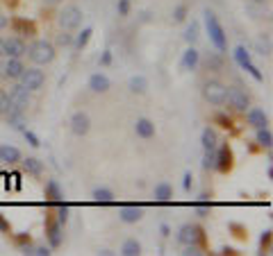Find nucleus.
Returning a JSON list of instances; mask_svg holds the SVG:
<instances>
[{
    "label": "nucleus",
    "instance_id": "nucleus-1",
    "mask_svg": "<svg viewBox=\"0 0 273 256\" xmlns=\"http://www.w3.org/2000/svg\"><path fill=\"white\" fill-rule=\"evenodd\" d=\"M205 25H207V34H210V41L214 43V48L219 50V53H226L228 50V39H226V32H223V25L219 23L216 18V14L205 12Z\"/></svg>",
    "mask_w": 273,
    "mask_h": 256
},
{
    "label": "nucleus",
    "instance_id": "nucleus-2",
    "mask_svg": "<svg viewBox=\"0 0 273 256\" xmlns=\"http://www.w3.org/2000/svg\"><path fill=\"white\" fill-rule=\"evenodd\" d=\"M27 55H30V59L34 61L37 66H46L55 59V55H57V48L46 39H39L34 41L32 46L27 48Z\"/></svg>",
    "mask_w": 273,
    "mask_h": 256
},
{
    "label": "nucleus",
    "instance_id": "nucleus-3",
    "mask_svg": "<svg viewBox=\"0 0 273 256\" xmlns=\"http://www.w3.org/2000/svg\"><path fill=\"white\" fill-rule=\"evenodd\" d=\"M178 243L185 245H196V247H205V229L200 224H182L178 229Z\"/></svg>",
    "mask_w": 273,
    "mask_h": 256
},
{
    "label": "nucleus",
    "instance_id": "nucleus-4",
    "mask_svg": "<svg viewBox=\"0 0 273 256\" xmlns=\"http://www.w3.org/2000/svg\"><path fill=\"white\" fill-rule=\"evenodd\" d=\"M214 157H216V161H214V170H219L221 175H230L234 168V152L232 147L228 143L223 145H216V150H214Z\"/></svg>",
    "mask_w": 273,
    "mask_h": 256
},
{
    "label": "nucleus",
    "instance_id": "nucleus-5",
    "mask_svg": "<svg viewBox=\"0 0 273 256\" xmlns=\"http://www.w3.org/2000/svg\"><path fill=\"white\" fill-rule=\"evenodd\" d=\"M226 93H228V86L221 84L219 79H210V82L203 84V98H205V102H210L214 107L226 105Z\"/></svg>",
    "mask_w": 273,
    "mask_h": 256
},
{
    "label": "nucleus",
    "instance_id": "nucleus-6",
    "mask_svg": "<svg viewBox=\"0 0 273 256\" xmlns=\"http://www.w3.org/2000/svg\"><path fill=\"white\" fill-rule=\"evenodd\" d=\"M226 105L230 107L232 111L246 113L248 109H251V98H248V93H246V91H241L239 86H228Z\"/></svg>",
    "mask_w": 273,
    "mask_h": 256
},
{
    "label": "nucleus",
    "instance_id": "nucleus-7",
    "mask_svg": "<svg viewBox=\"0 0 273 256\" xmlns=\"http://www.w3.org/2000/svg\"><path fill=\"white\" fill-rule=\"evenodd\" d=\"M57 23H60V27H62V30H66V32L75 30V27H80V23H82V9H80V7H75V5H66L60 12V16H57Z\"/></svg>",
    "mask_w": 273,
    "mask_h": 256
},
{
    "label": "nucleus",
    "instance_id": "nucleus-8",
    "mask_svg": "<svg viewBox=\"0 0 273 256\" xmlns=\"http://www.w3.org/2000/svg\"><path fill=\"white\" fill-rule=\"evenodd\" d=\"M19 82L25 86L30 93L39 91L41 86L46 84V73L41 71L39 66H32V68H25V71H23V75L19 77Z\"/></svg>",
    "mask_w": 273,
    "mask_h": 256
},
{
    "label": "nucleus",
    "instance_id": "nucleus-9",
    "mask_svg": "<svg viewBox=\"0 0 273 256\" xmlns=\"http://www.w3.org/2000/svg\"><path fill=\"white\" fill-rule=\"evenodd\" d=\"M46 238H48V247L57 250L64 243V224H60L53 218V213H48L46 218Z\"/></svg>",
    "mask_w": 273,
    "mask_h": 256
},
{
    "label": "nucleus",
    "instance_id": "nucleus-10",
    "mask_svg": "<svg viewBox=\"0 0 273 256\" xmlns=\"http://www.w3.org/2000/svg\"><path fill=\"white\" fill-rule=\"evenodd\" d=\"M7 98H9V107L12 109H19V111H25L27 107H30V91H27L25 86L21 84H14L7 93Z\"/></svg>",
    "mask_w": 273,
    "mask_h": 256
},
{
    "label": "nucleus",
    "instance_id": "nucleus-11",
    "mask_svg": "<svg viewBox=\"0 0 273 256\" xmlns=\"http://www.w3.org/2000/svg\"><path fill=\"white\" fill-rule=\"evenodd\" d=\"M68 125H71V131L75 136H87L89 129H91V118H89L87 111H75L68 120Z\"/></svg>",
    "mask_w": 273,
    "mask_h": 256
},
{
    "label": "nucleus",
    "instance_id": "nucleus-12",
    "mask_svg": "<svg viewBox=\"0 0 273 256\" xmlns=\"http://www.w3.org/2000/svg\"><path fill=\"white\" fill-rule=\"evenodd\" d=\"M9 25H12L14 34L16 37H21V39H30V37H34L37 34V25H34V20H27V18H21V16H16V18L9 20Z\"/></svg>",
    "mask_w": 273,
    "mask_h": 256
},
{
    "label": "nucleus",
    "instance_id": "nucleus-13",
    "mask_svg": "<svg viewBox=\"0 0 273 256\" xmlns=\"http://www.w3.org/2000/svg\"><path fill=\"white\" fill-rule=\"evenodd\" d=\"M246 123H248V127H253V129H262V127H269V116L264 113V109L251 107L246 111Z\"/></svg>",
    "mask_w": 273,
    "mask_h": 256
},
{
    "label": "nucleus",
    "instance_id": "nucleus-14",
    "mask_svg": "<svg viewBox=\"0 0 273 256\" xmlns=\"http://www.w3.org/2000/svg\"><path fill=\"white\" fill-rule=\"evenodd\" d=\"M5 50H7V57H19L21 59L27 53V46L21 37H9V39H5Z\"/></svg>",
    "mask_w": 273,
    "mask_h": 256
},
{
    "label": "nucleus",
    "instance_id": "nucleus-15",
    "mask_svg": "<svg viewBox=\"0 0 273 256\" xmlns=\"http://www.w3.org/2000/svg\"><path fill=\"white\" fill-rule=\"evenodd\" d=\"M23 71H25V66L19 57H7L5 66H2V73H5L7 79H19L23 75Z\"/></svg>",
    "mask_w": 273,
    "mask_h": 256
},
{
    "label": "nucleus",
    "instance_id": "nucleus-16",
    "mask_svg": "<svg viewBox=\"0 0 273 256\" xmlns=\"http://www.w3.org/2000/svg\"><path fill=\"white\" fill-rule=\"evenodd\" d=\"M21 154L19 147H14V145H0V164H7V165H16L21 164Z\"/></svg>",
    "mask_w": 273,
    "mask_h": 256
},
{
    "label": "nucleus",
    "instance_id": "nucleus-17",
    "mask_svg": "<svg viewBox=\"0 0 273 256\" xmlns=\"http://www.w3.org/2000/svg\"><path fill=\"white\" fill-rule=\"evenodd\" d=\"M89 89H91L93 93H107L112 89V82H109V77L103 75V73H93L91 77H89Z\"/></svg>",
    "mask_w": 273,
    "mask_h": 256
},
{
    "label": "nucleus",
    "instance_id": "nucleus-18",
    "mask_svg": "<svg viewBox=\"0 0 273 256\" xmlns=\"http://www.w3.org/2000/svg\"><path fill=\"white\" fill-rule=\"evenodd\" d=\"M134 131H137L139 138H153L155 136V123L150 118H137Z\"/></svg>",
    "mask_w": 273,
    "mask_h": 256
},
{
    "label": "nucleus",
    "instance_id": "nucleus-19",
    "mask_svg": "<svg viewBox=\"0 0 273 256\" xmlns=\"http://www.w3.org/2000/svg\"><path fill=\"white\" fill-rule=\"evenodd\" d=\"M62 200H64V193H62L60 184H57L55 179H48L46 182V202L53 206V204L62 202Z\"/></svg>",
    "mask_w": 273,
    "mask_h": 256
},
{
    "label": "nucleus",
    "instance_id": "nucleus-20",
    "mask_svg": "<svg viewBox=\"0 0 273 256\" xmlns=\"http://www.w3.org/2000/svg\"><path fill=\"white\" fill-rule=\"evenodd\" d=\"M121 220L126 224H134V222H139L141 218H144V211H141V206H123L121 209Z\"/></svg>",
    "mask_w": 273,
    "mask_h": 256
},
{
    "label": "nucleus",
    "instance_id": "nucleus-21",
    "mask_svg": "<svg viewBox=\"0 0 273 256\" xmlns=\"http://www.w3.org/2000/svg\"><path fill=\"white\" fill-rule=\"evenodd\" d=\"M200 64V53L196 48H187L185 55H182V68L185 71H196V66Z\"/></svg>",
    "mask_w": 273,
    "mask_h": 256
},
{
    "label": "nucleus",
    "instance_id": "nucleus-22",
    "mask_svg": "<svg viewBox=\"0 0 273 256\" xmlns=\"http://www.w3.org/2000/svg\"><path fill=\"white\" fill-rule=\"evenodd\" d=\"M21 164H23V170H25L27 175H32V177H41V175H43V164H41L37 157L21 159Z\"/></svg>",
    "mask_w": 273,
    "mask_h": 256
},
{
    "label": "nucleus",
    "instance_id": "nucleus-23",
    "mask_svg": "<svg viewBox=\"0 0 273 256\" xmlns=\"http://www.w3.org/2000/svg\"><path fill=\"white\" fill-rule=\"evenodd\" d=\"M200 143H203V150H216L219 145V134L214 127H205L203 129V136H200Z\"/></svg>",
    "mask_w": 273,
    "mask_h": 256
},
{
    "label": "nucleus",
    "instance_id": "nucleus-24",
    "mask_svg": "<svg viewBox=\"0 0 273 256\" xmlns=\"http://www.w3.org/2000/svg\"><path fill=\"white\" fill-rule=\"evenodd\" d=\"M5 116H7V125H12L14 129H19V131L25 129V111H19V109H9Z\"/></svg>",
    "mask_w": 273,
    "mask_h": 256
},
{
    "label": "nucleus",
    "instance_id": "nucleus-25",
    "mask_svg": "<svg viewBox=\"0 0 273 256\" xmlns=\"http://www.w3.org/2000/svg\"><path fill=\"white\" fill-rule=\"evenodd\" d=\"M255 143H257V147H260V150H271V145H273V134H271V129H269V127H262V129H257Z\"/></svg>",
    "mask_w": 273,
    "mask_h": 256
},
{
    "label": "nucleus",
    "instance_id": "nucleus-26",
    "mask_svg": "<svg viewBox=\"0 0 273 256\" xmlns=\"http://www.w3.org/2000/svg\"><path fill=\"white\" fill-rule=\"evenodd\" d=\"M127 86H130V91L132 93H146L148 91V79L144 77V75H132L130 77V82H127Z\"/></svg>",
    "mask_w": 273,
    "mask_h": 256
},
{
    "label": "nucleus",
    "instance_id": "nucleus-27",
    "mask_svg": "<svg viewBox=\"0 0 273 256\" xmlns=\"http://www.w3.org/2000/svg\"><path fill=\"white\" fill-rule=\"evenodd\" d=\"M173 200V188L168 184H157L155 186V202H171Z\"/></svg>",
    "mask_w": 273,
    "mask_h": 256
},
{
    "label": "nucleus",
    "instance_id": "nucleus-28",
    "mask_svg": "<svg viewBox=\"0 0 273 256\" xmlns=\"http://www.w3.org/2000/svg\"><path fill=\"white\" fill-rule=\"evenodd\" d=\"M91 197H93V202H98V204H112L116 200L109 188H93Z\"/></svg>",
    "mask_w": 273,
    "mask_h": 256
},
{
    "label": "nucleus",
    "instance_id": "nucleus-29",
    "mask_svg": "<svg viewBox=\"0 0 273 256\" xmlns=\"http://www.w3.org/2000/svg\"><path fill=\"white\" fill-rule=\"evenodd\" d=\"M91 34H93V30H91V27H84V30H82V32H80V34H78V37H75V39H73V48H75V50H78V53H80V50H84V48H87L89 39H91Z\"/></svg>",
    "mask_w": 273,
    "mask_h": 256
},
{
    "label": "nucleus",
    "instance_id": "nucleus-30",
    "mask_svg": "<svg viewBox=\"0 0 273 256\" xmlns=\"http://www.w3.org/2000/svg\"><path fill=\"white\" fill-rule=\"evenodd\" d=\"M205 68L207 71H214V73L223 71V57H221L219 53H210L205 59Z\"/></svg>",
    "mask_w": 273,
    "mask_h": 256
},
{
    "label": "nucleus",
    "instance_id": "nucleus-31",
    "mask_svg": "<svg viewBox=\"0 0 273 256\" xmlns=\"http://www.w3.org/2000/svg\"><path fill=\"white\" fill-rule=\"evenodd\" d=\"M121 254L126 256H139L141 254V245L137 238H127L126 243H123V247H121Z\"/></svg>",
    "mask_w": 273,
    "mask_h": 256
},
{
    "label": "nucleus",
    "instance_id": "nucleus-32",
    "mask_svg": "<svg viewBox=\"0 0 273 256\" xmlns=\"http://www.w3.org/2000/svg\"><path fill=\"white\" fill-rule=\"evenodd\" d=\"M214 123H216L221 129H226V131H237V127H234V120L230 118L228 113H223V111L214 116Z\"/></svg>",
    "mask_w": 273,
    "mask_h": 256
},
{
    "label": "nucleus",
    "instance_id": "nucleus-33",
    "mask_svg": "<svg viewBox=\"0 0 273 256\" xmlns=\"http://www.w3.org/2000/svg\"><path fill=\"white\" fill-rule=\"evenodd\" d=\"M239 66H241V68H244V71L248 73V75H253V77L257 79V82H262V79H264V75H262V71H260V68H257V66H255L253 61H251V59H246V61H241Z\"/></svg>",
    "mask_w": 273,
    "mask_h": 256
},
{
    "label": "nucleus",
    "instance_id": "nucleus-34",
    "mask_svg": "<svg viewBox=\"0 0 273 256\" xmlns=\"http://www.w3.org/2000/svg\"><path fill=\"white\" fill-rule=\"evenodd\" d=\"M228 229L232 231V236H234V238H239V240H246V238H248V229L244 227V224L230 222V224H228Z\"/></svg>",
    "mask_w": 273,
    "mask_h": 256
},
{
    "label": "nucleus",
    "instance_id": "nucleus-35",
    "mask_svg": "<svg viewBox=\"0 0 273 256\" xmlns=\"http://www.w3.org/2000/svg\"><path fill=\"white\" fill-rule=\"evenodd\" d=\"M14 243H16V247H21V250L25 252L27 247H32V236L30 234H16L14 236Z\"/></svg>",
    "mask_w": 273,
    "mask_h": 256
},
{
    "label": "nucleus",
    "instance_id": "nucleus-36",
    "mask_svg": "<svg viewBox=\"0 0 273 256\" xmlns=\"http://www.w3.org/2000/svg\"><path fill=\"white\" fill-rule=\"evenodd\" d=\"M196 211H198V216H200V218L210 216V211H212V202H207V195H203V202L196 204Z\"/></svg>",
    "mask_w": 273,
    "mask_h": 256
},
{
    "label": "nucleus",
    "instance_id": "nucleus-37",
    "mask_svg": "<svg viewBox=\"0 0 273 256\" xmlns=\"http://www.w3.org/2000/svg\"><path fill=\"white\" fill-rule=\"evenodd\" d=\"M57 46L60 48L73 46V34H68L66 30H62V34H57Z\"/></svg>",
    "mask_w": 273,
    "mask_h": 256
},
{
    "label": "nucleus",
    "instance_id": "nucleus-38",
    "mask_svg": "<svg viewBox=\"0 0 273 256\" xmlns=\"http://www.w3.org/2000/svg\"><path fill=\"white\" fill-rule=\"evenodd\" d=\"M196 39H198V23H191V25L187 27V32H185V41L187 43H193Z\"/></svg>",
    "mask_w": 273,
    "mask_h": 256
},
{
    "label": "nucleus",
    "instance_id": "nucleus-39",
    "mask_svg": "<svg viewBox=\"0 0 273 256\" xmlns=\"http://www.w3.org/2000/svg\"><path fill=\"white\" fill-rule=\"evenodd\" d=\"M269 250H271V229H267L260 238V252L264 254V252H269Z\"/></svg>",
    "mask_w": 273,
    "mask_h": 256
},
{
    "label": "nucleus",
    "instance_id": "nucleus-40",
    "mask_svg": "<svg viewBox=\"0 0 273 256\" xmlns=\"http://www.w3.org/2000/svg\"><path fill=\"white\" fill-rule=\"evenodd\" d=\"M214 161H216L214 150H205V157H203V168H205V170H214Z\"/></svg>",
    "mask_w": 273,
    "mask_h": 256
},
{
    "label": "nucleus",
    "instance_id": "nucleus-41",
    "mask_svg": "<svg viewBox=\"0 0 273 256\" xmlns=\"http://www.w3.org/2000/svg\"><path fill=\"white\" fill-rule=\"evenodd\" d=\"M12 107H9V98H7V93L0 89V116H5Z\"/></svg>",
    "mask_w": 273,
    "mask_h": 256
},
{
    "label": "nucleus",
    "instance_id": "nucleus-42",
    "mask_svg": "<svg viewBox=\"0 0 273 256\" xmlns=\"http://www.w3.org/2000/svg\"><path fill=\"white\" fill-rule=\"evenodd\" d=\"M23 136H25V141H27V143H30V145H32V147H39V145H41L39 136H37L34 131H30V129H23Z\"/></svg>",
    "mask_w": 273,
    "mask_h": 256
},
{
    "label": "nucleus",
    "instance_id": "nucleus-43",
    "mask_svg": "<svg viewBox=\"0 0 273 256\" xmlns=\"http://www.w3.org/2000/svg\"><path fill=\"white\" fill-rule=\"evenodd\" d=\"M185 18H187V5H178L173 9V20L175 23H182Z\"/></svg>",
    "mask_w": 273,
    "mask_h": 256
},
{
    "label": "nucleus",
    "instance_id": "nucleus-44",
    "mask_svg": "<svg viewBox=\"0 0 273 256\" xmlns=\"http://www.w3.org/2000/svg\"><path fill=\"white\" fill-rule=\"evenodd\" d=\"M25 254H32V256H50V247H27Z\"/></svg>",
    "mask_w": 273,
    "mask_h": 256
},
{
    "label": "nucleus",
    "instance_id": "nucleus-45",
    "mask_svg": "<svg viewBox=\"0 0 273 256\" xmlns=\"http://www.w3.org/2000/svg\"><path fill=\"white\" fill-rule=\"evenodd\" d=\"M191 186H193V175L191 172H185V177H182V188H185V193L191 191Z\"/></svg>",
    "mask_w": 273,
    "mask_h": 256
},
{
    "label": "nucleus",
    "instance_id": "nucleus-46",
    "mask_svg": "<svg viewBox=\"0 0 273 256\" xmlns=\"http://www.w3.org/2000/svg\"><path fill=\"white\" fill-rule=\"evenodd\" d=\"M0 234H12V224L2 213H0Z\"/></svg>",
    "mask_w": 273,
    "mask_h": 256
},
{
    "label": "nucleus",
    "instance_id": "nucleus-47",
    "mask_svg": "<svg viewBox=\"0 0 273 256\" xmlns=\"http://www.w3.org/2000/svg\"><path fill=\"white\" fill-rule=\"evenodd\" d=\"M119 14L121 16H127L130 14V0H119Z\"/></svg>",
    "mask_w": 273,
    "mask_h": 256
},
{
    "label": "nucleus",
    "instance_id": "nucleus-48",
    "mask_svg": "<svg viewBox=\"0 0 273 256\" xmlns=\"http://www.w3.org/2000/svg\"><path fill=\"white\" fill-rule=\"evenodd\" d=\"M112 64V50H105L100 55V66H109Z\"/></svg>",
    "mask_w": 273,
    "mask_h": 256
},
{
    "label": "nucleus",
    "instance_id": "nucleus-49",
    "mask_svg": "<svg viewBox=\"0 0 273 256\" xmlns=\"http://www.w3.org/2000/svg\"><path fill=\"white\" fill-rule=\"evenodd\" d=\"M160 231H162V236H164V238H168V236H171V227H168V224H162V227H160Z\"/></svg>",
    "mask_w": 273,
    "mask_h": 256
},
{
    "label": "nucleus",
    "instance_id": "nucleus-50",
    "mask_svg": "<svg viewBox=\"0 0 273 256\" xmlns=\"http://www.w3.org/2000/svg\"><path fill=\"white\" fill-rule=\"evenodd\" d=\"M7 25H9L7 16H2V14H0V32H2V30H7Z\"/></svg>",
    "mask_w": 273,
    "mask_h": 256
},
{
    "label": "nucleus",
    "instance_id": "nucleus-51",
    "mask_svg": "<svg viewBox=\"0 0 273 256\" xmlns=\"http://www.w3.org/2000/svg\"><path fill=\"white\" fill-rule=\"evenodd\" d=\"M221 254H226V256H237V250H232V247H223V250H221Z\"/></svg>",
    "mask_w": 273,
    "mask_h": 256
},
{
    "label": "nucleus",
    "instance_id": "nucleus-52",
    "mask_svg": "<svg viewBox=\"0 0 273 256\" xmlns=\"http://www.w3.org/2000/svg\"><path fill=\"white\" fill-rule=\"evenodd\" d=\"M2 57H7V50H5V39L0 37V59H2Z\"/></svg>",
    "mask_w": 273,
    "mask_h": 256
},
{
    "label": "nucleus",
    "instance_id": "nucleus-53",
    "mask_svg": "<svg viewBox=\"0 0 273 256\" xmlns=\"http://www.w3.org/2000/svg\"><path fill=\"white\" fill-rule=\"evenodd\" d=\"M48 2H53V5H57V2H62V0H48Z\"/></svg>",
    "mask_w": 273,
    "mask_h": 256
},
{
    "label": "nucleus",
    "instance_id": "nucleus-54",
    "mask_svg": "<svg viewBox=\"0 0 273 256\" xmlns=\"http://www.w3.org/2000/svg\"><path fill=\"white\" fill-rule=\"evenodd\" d=\"M255 2H267V0H255Z\"/></svg>",
    "mask_w": 273,
    "mask_h": 256
}]
</instances>
